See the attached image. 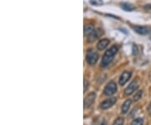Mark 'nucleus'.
I'll return each mask as SVG.
<instances>
[{
	"mask_svg": "<svg viewBox=\"0 0 151 125\" xmlns=\"http://www.w3.org/2000/svg\"><path fill=\"white\" fill-rule=\"evenodd\" d=\"M118 50H119V48H118L117 45H113L112 47H110L103 55V60H102V62H101V66L103 67V68L107 67L112 62V60H113L114 56L117 54Z\"/></svg>",
	"mask_w": 151,
	"mask_h": 125,
	"instance_id": "f257e3e1",
	"label": "nucleus"
},
{
	"mask_svg": "<svg viewBox=\"0 0 151 125\" xmlns=\"http://www.w3.org/2000/svg\"><path fill=\"white\" fill-rule=\"evenodd\" d=\"M86 59L89 65H94L98 60V54L94 50H88L86 52Z\"/></svg>",
	"mask_w": 151,
	"mask_h": 125,
	"instance_id": "f03ea898",
	"label": "nucleus"
},
{
	"mask_svg": "<svg viewBox=\"0 0 151 125\" xmlns=\"http://www.w3.org/2000/svg\"><path fill=\"white\" fill-rule=\"evenodd\" d=\"M117 92V85L114 82H110L104 88V94L106 96H112Z\"/></svg>",
	"mask_w": 151,
	"mask_h": 125,
	"instance_id": "7ed1b4c3",
	"label": "nucleus"
},
{
	"mask_svg": "<svg viewBox=\"0 0 151 125\" xmlns=\"http://www.w3.org/2000/svg\"><path fill=\"white\" fill-rule=\"evenodd\" d=\"M139 87V82L138 81H133V82L130 83L129 85L128 86V87H126V89L124 90V94L126 96H129V95H131L132 93H134V91L138 88Z\"/></svg>",
	"mask_w": 151,
	"mask_h": 125,
	"instance_id": "20e7f679",
	"label": "nucleus"
},
{
	"mask_svg": "<svg viewBox=\"0 0 151 125\" xmlns=\"http://www.w3.org/2000/svg\"><path fill=\"white\" fill-rule=\"evenodd\" d=\"M96 99V94L94 93H90L84 99V108H88L92 106Z\"/></svg>",
	"mask_w": 151,
	"mask_h": 125,
	"instance_id": "39448f33",
	"label": "nucleus"
},
{
	"mask_svg": "<svg viewBox=\"0 0 151 125\" xmlns=\"http://www.w3.org/2000/svg\"><path fill=\"white\" fill-rule=\"evenodd\" d=\"M117 102V98H108L107 100H105L104 102H103L102 103L100 104V108L101 109H108L109 108H111L112 106H113L115 103Z\"/></svg>",
	"mask_w": 151,
	"mask_h": 125,
	"instance_id": "423d86ee",
	"label": "nucleus"
},
{
	"mask_svg": "<svg viewBox=\"0 0 151 125\" xmlns=\"http://www.w3.org/2000/svg\"><path fill=\"white\" fill-rule=\"evenodd\" d=\"M131 76H132V73H131L130 71H124V72L122 73V75L119 77V84H120L121 86H124V84L129 80Z\"/></svg>",
	"mask_w": 151,
	"mask_h": 125,
	"instance_id": "0eeeda50",
	"label": "nucleus"
},
{
	"mask_svg": "<svg viewBox=\"0 0 151 125\" xmlns=\"http://www.w3.org/2000/svg\"><path fill=\"white\" fill-rule=\"evenodd\" d=\"M134 29L135 32L138 33L139 34H141V35L148 34L150 31V29L149 28L145 27V26H135Z\"/></svg>",
	"mask_w": 151,
	"mask_h": 125,
	"instance_id": "6e6552de",
	"label": "nucleus"
},
{
	"mask_svg": "<svg viewBox=\"0 0 151 125\" xmlns=\"http://www.w3.org/2000/svg\"><path fill=\"white\" fill-rule=\"evenodd\" d=\"M108 44H109V40H108V39H103V40H99V42L97 43V49L99 50H103V49H105L108 46Z\"/></svg>",
	"mask_w": 151,
	"mask_h": 125,
	"instance_id": "1a4fd4ad",
	"label": "nucleus"
},
{
	"mask_svg": "<svg viewBox=\"0 0 151 125\" xmlns=\"http://www.w3.org/2000/svg\"><path fill=\"white\" fill-rule=\"evenodd\" d=\"M94 31H95V28L92 24H86V25H85V27H84V34L86 36L90 35Z\"/></svg>",
	"mask_w": 151,
	"mask_h": 125,
	"instance_id": "9d476101",
	"label": "nucleus"
},
{
	"mask_svg": "<svg viewBox=\"0 0 151 125\" xmlns=\"http://www.w3.org/2000/svg\"><path fill=\"white\" fill-rule=\"evenodd\" d=\"M131 103H132V101H131L130 99H128V100H126L124 103V104L122 105V113H123L124 114H125L129 111L130 106H131Z\"/></svg>",
	"mask_w": 151,
	"mask_h": 125,
	"instance_id": "9b49d317",
	"label": "nucleus"
},
{
	"mask_svg": "<svg viewBox=\"0 0 151 125\" xmlns=\"http://www.w3.org/2000/svg\"><path fill=\"white\" fill-rule=\"evenodd\" d=\"M92 125H107V122L103 117H97L94 119L92 122Z\"/></svg>",
	"mask_w": 151,
	"mask_h": 125,
	"instance_id": "f8f14e48",
	"label": "nucleus"
},
{
	"mask_svg": "<svg viewBox=\"0 0 151 125\" xmlns=\"http://www.w3.org/2000/svg\"><path fill=\"white\" fill-rule=\"evenodd\" d=\"M121 8L125 11H132L135 9L134 7L132 5V4H128V3H124V4H121Z\"/></svg>",
	"mask_w": 151,
	"mask_h": 125,
	"instance_id": "ddd939ff",
	"label": "nucleus"
},
{
	"mask_svg": "<svg viewBox=\"0 0 151 125\" xmlns=\"http://www.w3.org/2000/svg\"><path fill=\"white\" fill-rule=\"evenodd\" d=\"M97 37H98L97 32L95 30L92 34H91L90 35L87 36V41H88V42H93L94 40H96V39H97Z\"/></svg>",
	"mask_w": 151,
	"mask_h": 125,
	"instance_id": "4468645a",
	"label": "nucleus"
},
{
	"mask_svg": "<svg viewBox=\"0 0 151 125\" xmlns=\"http://www.w3.org/2000/svg\"><path fill=\"white\" fill-rule=\"evenodd\" d=\"M131 125H144V120L142 119H136L131 123Z\"/></svg>",
	"mask_w": 151,
	"mask_h": 125,
	"instance_id": "2eb2a0df",
	"label": "nucleus"
},
{
	"mask_svg": "<svg viewBox=\"0 0 151 125\" xmlns=\"http://www.w3.org/2000/svg\"><path fill=\"white\" fill-rule=\"evenodd\" d=\"M124 120L123 118H119L115 120V122L113 123V125H124Z\"/></svg>",
	"mask_w": 151,
	"mask_h": 125,
	"instance_id": "dca6fc26",
	"label": "nucleus"
},
{
	"mask_svg": "<svg viewBox=\"0 0 151 125\" xmlns=\"http://www.w3.org/2000/svg\"><path fill=\"white\" fill-rule=\"evenodd\" d=\"M142 93H143L142 91H139L138 93L135 94L134 97V102H137V101H139L141 97H142Z\"/></svg>",
	"mask_w": 151,
	"mask_h": 125,
	"instance_id": "f3484780",
	"label": "nucleus"
},
{
	"mask_svg": "<svg viewBox=\"0 0 151 125\" xmlns=\"http://www.w3.org/2000/svg\"><path fill=\"white\" fill-rule=\"evenodd\" d=\"M133 54L134 55L138 54V48H137L136 45H134V46H133Z\"/></svg>",
	"mask_w": 151,
	"mask_h": 125,
	"instance_id": "a211bd4d",
	"label": "nucleus"
},
{
	"mask_svg": "<svg viewBox=\"0 0 151 125\" xmlns=\"http://www.w3.org/2000/svg\"><path fill=\"white\" fill-rule=\"evenodd\" d=\"M88 85H89V83L87 82L86 80H84V93L86 91V89H87V87H88Z\"/></svg>",
	"mask_w": 151,
	"mask_h": 125,
	"instance_id": "6ab92c4d",
	"label": "nucleus"
},
{
	"mask_svg": "<svg viewBox=\"0 0 151 125\" xmlns=\"http://www.w3.org/2000/svg\"><path fill=\"white\" fill-rule=\"evenodd\" d=\"M148 111H149L150 114H151V103H150V105L149 106V108H148Z\"/></svg>",
	"mask_w": 151,
	"mask_h": 125,
	"instance_id": "aec40b11",
	"label": "nucleus"
}]
</instances>
